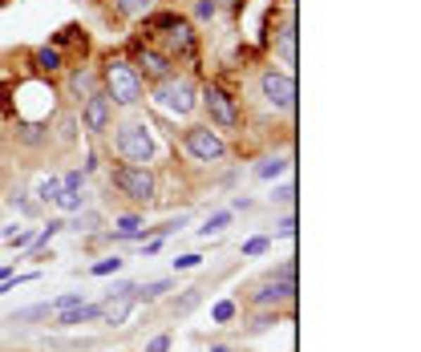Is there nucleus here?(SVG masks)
Instances as JSON below:
<instances>
[{
	"mask_svg": "<svg viewBox=\"0 0 421 352\" xmlns=\"http://www.w3.org/2000/svg\"><path fill=\"white\" fill-rule=\"evenodd\" d=\"M61 191H85V170H69L61 178Z\"/></svg>",
	"mask_w": 421,
	"mask_h": 352,
	"instance_id": "30",
	"label": "nucleus"
},
{
	"mask_svg": "<svg viewBox=\"0 0 421 352\" xmlns=\"http://www.w3.org/2000/svg\"><path fill=\"white\" fill-rule=\"evenodd\" d=\"M199 263H203V256H194V251H191V256H178V259H175L178 272H191V268H199Z\"/></svg>",
	"mask_w": 421,
	"mask_h": 352,
	"instance_id": "33",
	"label": "nucleus"
},
{
	"mask_svg": "<svg viewBox=\"0 0 421 352\" xmlns=\"http://www.w3.org/2000/svg\"><path fill=\"white\" fill-rule=\"evenodd\" d=\"M227 227H231V210H219V215H210L207 223L199 227V235H203V239H210V235H223Z\"/></svg>",
	"mask_w": 421,
	"mask_h": 352,
	"instance_id": "20",
	"label": "nucleus"
},
{
	"mask_svg": "<svg viewBox=\"0 0 421 352\" xmlns=\"http://www.w3.org/2000/svg\"><path fill=\"white\" fill-rule=\"evenodd\" d=\"M0 207H4V194H0Z\"/></svg>",
	"mask_w": 421,
	"mask_h": 352,
	"instance_id": "39",
	"label": "nucleus"
},
{
	"mask_svg": "<svg viewBox=\"0 0 421 352\" xmlns=\"http://www.w3.org/2000/svg\"><path fill=\"white\" fill-rule=\"evenodd\" d=\"M113 8L126 16V20H138V16H146L154 8V0H113Z\"/></svg>",
	"mask_w": 421,
	"mask_h": 352,
	"instance_id": "17",
	"label": "nucleus"
},
{
	"mask_svg": "<svg viewBox=\"0 0 421 352\" xmlns=\"http://www.w3.org/2000/svg\"><path fill=\"white\" fill-rule=\"evenodd\" d=\"M106 304H73L65 312H53V328H77V324H89V320H101Z\"/></svg>",
	"mask_w": 421,
	"mask_h": 352,
	"instance_id": "12",
	"label": "nucleus"
},
{
	"mask_svg": "<svg viewBox=\"0 0 421 352\" xmlns=\"http://www.w3.org/2000/svg\"><path fill=\"white\" fill-rule=\"evenodd\" d=\"M61 231H65V219H49V227L29 243V247H32V259H41V251L49 247V239H53V235H61Z\"/></svg>",
	"mask_w": 421,
	"mask_h": 352,
	"instance_id": "16",
	"label": "nucleus"
},
{
	"mask_svg": "<svg viewBox=\"0 0 421 352\" xmlns=\"http://www.w3.org/2000/svg\"><path fill=\"white\" fill-rule=\"evenodd\" d=\"M81 126H85L89 138H101V134L113 126V106H110V97L101 94V89H94V94L81 101Z\"/></svg>",
	"mask_w": 421,
	"mask_h": 352,
	"instance_id": "9",
	"label": "nucleus"
},
{
	"mask_svg": "<svg viewBox=\"0 0 421 352\" xmlns=\"http://www.w3.org/2000/svg\"><path fill=\"white\" fill-rule=\"evenodd\" d=\"M288 166H291L288 158H263V162L256 166V178H263V182H272V178H279L284 170H288Z\"/></svg>",
	"mask_w": 421,
	"mask_h": 352,
	"instance_id": "19",
	"label": "nucleus"
},
{
	"mask_svg": "<svg viewBox=\"0 0 421 352\" xmlns=\"http://www.w3.org/2000/svg\"><path fill=\"white\" fill-rule=\"evenodd\" d=\"M94 89H101V85H97V73H94V69H73V77H69V94L77 97V106H81V101H85L89 94H94Z\"/></svg>",
	"mask_w": 421,
	"mask_h": 352,
	"instance_id": "13",
	"label": "nucleus"
},
{
	"mask_svg": "<svg viewBox=\"0 0 421 352\" xmlns=\"http://www.w3.org/2000/svg\"><path fill=\"white\" fill-rule=\"evenodd\" d=\"M210 352H235V348H227V344H210Z\"/></svg>",
	"mask_w": 421,
	"mask_h": 352,
	"instance_id": "37",
	"label": "nucleus"
},
{
	"mask_svg": "<svg viewBox=\"0 0 421 352\" xmlns=\"http://www.w3.org/2000/svg\"><path fill=\"white\" fill-rule=\"evenodd\" d=\"M110 182H113V191L122 194V199L138 203V207L154 203V194H158V182H154V170H150V166H130V162H118V166L110 170Z\"/></svg>",
	"mask_w": 421,
	"mask_h": 352,
	"instance_id": "5",
	"label": "nucleus"
},
{
	"mask_svg": "<svg viewBox=\"0 0 421 352\" xmlns=\"http://www.w3.org/2000/svg\"><path fill=\"white\" fill-rule=\"evenodd\" d=\"M122 263H126L122 256H106V259H97L94 268H89V275H97V279H101V275H118L122 272Z\"/></svg>",
	"mask_w": 421,
	"mask_h": 352,
	"instance_id": "21",
	"label": "nucleus"
},
{
	"mask_svg": "<svg viewBox=\"0 0 421 352\" xmlns=\"http://www.w3.org/2000/svg\"><path fill=\"white\" fill-rule=\"evenodd\" d=\"M57 191H61V178H57V175H49V178H41V182H37V199H41V203H53V199H57Z\"/></svg>",
	"mask_w": 421,
	"mask_h": 352,
	"instance_id": "23",
	"label": "nucleus"
},
{
	"mask_svg": "<svg viewBox=\"0 0 421 352\" xmlns=\"http://www.w3.org/2000/svg\"><path fill=\"white\" fill-rule=\"evenodd\" d=\"M275 199H279V203H296V187H279V191H275Z\"/></svg>",
	"mask_w": 421,
	"mask_h": 352,
	"instance_id": "36",
	"label": "nucleus"
},
{
	"mask_svg": "<svg viewBox=\"0 0 421 352\" xmlns=\"http://www.w3.org/2000/svg\"><path fill=\"white\" fill-rule=\"evenodd\" d=\"M199 101L207 106L210 126H219V130H235V126H239V106H235V97L227 94V89H219V85H207V89L199 94Z\"/></svg>",
	"mask_w": 421,
	"mask_h": 352,
	"instance_id": "8",
	"label": "nucleus"
},
{
	"mask_svg": "<svg viewBox=\"0 0 421 352\" xmlns=\"http://www.w3.org/2000/svg\"><path fill=\"white\" fill-rule=\"evenodd\" d=\"M231 316H235V300H219V304L210 308V320L215 324H227Z\"/></svg>",
	"mask_w": 421,
	"mask_h": 352,
	"instance_id": "26",
	"label": "nucleus"
},
{
	"mask_svg": "<svg viewBox=\"0 0 421 352\" xmlns=\"http://www.w3.org/2000/svg\"><path fill=\"white\" fill-rule=\"evenodd\" d=\"M8 203H13L20 215H37V203H29V191H13L8 194Z\"/></svg>",
	"mask_w": 421,
	"mask_h": 352,
	"instance_id": "27",
	"label": "nucleus"
},
{
	"mask_svg": "<svg viewBox=\"0 0 421 352\" xmlns=\"http://www.w3.org/2000/svg\"><path fill=\"white\" fill-rule=\"evenodd\" d=\"M162 37H166V49H162V53H166L170 61H175V57H187V61H191L194 57V29L187 20H178L175 29H166Z\"/></svg>",
	"mask_w": 421,
	"mask_h": 352,
	"instance_id": "11",
	"label": "nucleus"
},
{
	"mask_svg": "<svg viewBox=\"0 0 421 352\" xmlns=\"http://www.w3.org/2000/svg\"><path fill=\"white\" fill-rule=\"evenodd\" d=\"M275 235H279V239H291V235H296V215H288L284 223L275 227Z\"/></svg>",
	"mask_w": 421,
	"mask_h": 352,
	"instance_id": "34",
	"label": "nucleus"
},
{
	"mask_svg": "<svg viewBox=\"0 0 421 352\" xmlns=\"http://www.w3.org/2000/svg\"><path fill=\"white\" fill-rule=\"evenodd\" d=\"M296 291H300L296 288V259H288V263L279 268V275H268V279L251 291V304L256 308H279V304H291Z\"/></svg>",
	"mask_w": 421,
	"mask_h": 352,
	"instance_id": "7",
	"label": "nucleus"
},
{
	"mask_svg": "<svg viewBox=\"0 0 421 352\" xmlns=\"http://www.w3.org/2000/svg\"><path fill=\"white\" fill-rule=\"evenodd\" d=\"M8 275H13V272H8V268H0V279H8Z\"/></svg>",
	"mask_w": 421,
	"mask_h": 352,
	"instance_id": "38",
	"label": "nucleus"
},
{
	"mask_svg": "<svg viewBox=\"0 0 421 352\" xmlns=\"http://www.w3.org/2000/svg\"><path fill=\"white\" fill-rule=\"evenodd\" d=\"M142 300H158V296H166L170 291V279H154V284H146V288H134Z\"/></svg>",
	"mask_w": 421,
	"mask_h": 352,
	"instance_id": "25",
	"label": "nucleus"
},
{
	"mask_svg": "<svg viewBox=\"0 0 421 352\" xmlns=\"http://www.w3.org/2000/svg\"><path fill=\"white\" fill-rule=\"evenodd\" d=\"M256 101L268 113L296 110V77H291V69H263L256 77Z\"/></svg>",
	"mask_w": 421,
	"mask_h": 352,
	"instance_id": "4",
	"label": "nucleus"
},
{
	"mask_svg": "<svg viewBox=\"0 0 421 352\" xmlns=\"http://www.w3.org/2000/svg\"><path fill=\"white\" fill-rule=\"evenodd\" d=\"M263 251H268V239H263V235H256V239L243 243V256H263Z\"/></svg>",
	"mask_w": 421,
	"mask_h": 352,
	"instance_id": "31",
	"label": "nucleus"
},
{
	"mask_svg": "<svg viewBox=\"0 0 421 352\" xmlns=\"http://www.w3.org/2000/svg\"><path fill=\"white\" fill-rule=\"evenodd\" d=\"M219 4H223V0H199V4H194V16H199V20H215V16H219Z\"/></svg>",
	"mask_w": 421,
	"mask_h": 352,
	"instance_id": "28",
	"label": "nucleus"
},
{
	"mask_svg": "<svg viewBox=\"0 0 421 352\" xmlns=\"http://www.w3.org/2000/svg\"><path fill=\"white\" fill-rule=\"evenodd\" d=\"M146 25H150V29H158V32H166V29H175V25H178V16L175 13H158V16H150Z\"/></svg>",
	"mask_w": 421,
	"mask_h": 352,
	"instance_id": "29",
	"label": "nucleus"
},
{
	"mask_svg": "<svg viewBox=\"0 0 421 352\" xmlns=\"http://www.w3.org/2000/svg\"><path fill=\"white\" fill-rule=\"evenodd\" d=\"M134 69H138V77L142 81H162L175 73V61L162 53V49H150V45H138V53H134Z\"/></svg>",
	"mask_w": 421,
	"mask_h": 352,
	"instance_id": "10",
	"label": "nucleus"
},
{
	"mask_svg": "<svg viewBox=\"0 0 421 352\" xmlns=\"http://www.w3.org/2000/svg\"><path fill=\"white\" fill-rule=\"evenodd\" d=\"M150 106L162 110L166 118H191L194 106H199V85H194L187 73H170V77L154 81V89H150Z\"/></svg>",
	"mask_w": 421,
	"mask_h": 352,
	"instance_id": "2",
	"label": "nucleus"
},
{
	"mask_svg": "<svg viewBox=\"0 0 421 352\" xmlns=\"http://www.w3.org/2000/svg\"><path fill=\"white\" fill-rule=\"evenodd\" d=\"M32 65H37L41 73H57V69H61V49H57V45H41L37 53H32Z\"/></svg>",
	"mask_w": 421,
	"mask_h": 352,
	"instance_id": "15",
	"label": "nucleus"
},
{
	"mask_svg": "<svg viewBox=\"0 0 421 352\" xmlns=\"http://www.w3.org/2000/svg\"><path fill=\"white\" fill-rule=\"evenodd\" d=\"M182 150H187V154H191L194 162H210V166L227 158V142H223V134L210 126V122H207V126L199 122V126H187V130H182Z\"/></svg>",
	"mask_w": 421,
	"mask_h": 352,
	"instance_id": "6",
	"label": "nucleus"
},
{
	"mask_svg": "<svg viewBox=\"0 0 421 352\" xmlns=\"http://www.w3.org/2000/svg\"><path fill=\"white\" fill-rule=\"evenodd\" d=\"M101 94L110 97L113 110H134L138 101L146 97V81L138 77V69L130 61H122V57H110L106 61V69H101Z\"/></svg>",
	"mask_w": 421,
	"mask_h": 352,
	"instance_id": "1",
	"label": "nucleus"
},
{
	"mask_svg": "<svg viewBox=\"0 0 421 352\" xmlns=\"http://www.w3.org/2000/svg\"><path fill=\"white\" fill-rule=\"evenodd\" d=\"M53 207H57V210H65V215H77V210H85V207H89V194H85V191H57Z\"/></svg>",
	"mask_w": 421,
	"mask_h": 352,
	"instance_id": "14",
	"label": "nucleus"
},
{
	"mask_svg": "<svg viewBox=\"0 0 421 352\" xmlns=\"http://www.w3.org/2000/svg\"><path fill=\"white\" fill-rule=\"evenodd\" d=\"M146 352H170V337L162 332V337H154L150 344H146Z\"/></svg>",
	"mask_w": 421,
	"mask_h": 352,
	"instance_id": "35",
	"label": "nucleus"
},
{
	"mask_svg": "<svg viewBox=\"0 0 421 352\" xmlns=\"http://www.w3.org/2000/svg\"><path fill=\"white\" fill-rule=\"evenodd\" d=\"M53 316V304H37V308H25V312H16L13 324H29V320H49Z\"/></svg>",
	"mask_w": 421,
	"mask_h": 352,
	"instance_id": "22",
	"label": "nucleus"
},
{
	"mask_svg": "<svg viewBox=\"0 0 421 352\" xmlns=\"http://www.w3.org/2000/svg\"><path fill=\"white\" fill-rule=\"evenodd\" d=\"M65 227H73V231H94V227H101V215H97V210H77V219L65 223Z\"/></svg>",
	"mask_w": 421,
	"mask_h": 352,
	"instance_id": "24",
	"label": "nucleus"
},
{
	"mask_svg": "<svg viewBox=\"0 0 421 352\" xmlns=\"http://www.w3.org/2000/svg\"><path fill=\"white\" fill-rule=\"evenodd\" d=\"M194 304H199V288H191L187 296H182V300H175V312H191Z\"/></svg>",
	"mask_w": 421,
	"mask_h": 352,
	"instance_id": "32",
	"label": "nucleus"
},
{
	"mask_svg": "<svg viewBox=\"0 0 421 352\" xmlns=\"http://www.w3.org/2000/svg\"><path fill=\"white\" fill-rule=\"evenodd\" d=\"M113 150H118V158L130 162V166H150L154 154H158V142H154V130L150 122L142 118H126L122 126H113Z\"/></svg>",
	"mask_w": 421,
	"mask_h": 352,
	"instance_id": "3",
	"label": "nucleus"
},
{
	"mask_svg": "<svg viewBox=\"0 0 421 352\" xmlns=\"http://www.w3.org/2000/svg\"><path fill=\"white\" fill-rule=\"evenodd\" d=\"M279 53H284V65H296V20H288L284 25V32H279Z\"/></svg>",
	"mask_w": 421,
	"mask_h": 352,
	"instance_id": "18",
	"label": "nucleus"
}]
</instances>
